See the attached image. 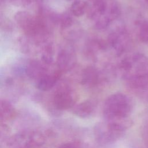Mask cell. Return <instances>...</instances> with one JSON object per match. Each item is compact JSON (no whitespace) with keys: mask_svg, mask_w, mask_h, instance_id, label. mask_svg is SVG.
<instances>
[{"mask_svg":"<svg viewBox=\"0 0 148 148\" xmlns=\"http://www.w3.org/2000/svg\"><path fill=\"white\" fill-rule=\"evenodd\" d=\"M130 41L129 35L123 28L113 31L108 36L109 44L117 56H121L126 51Z\"/></svg>","mask_w":148,"mask_h":148,"instance_id":"52a82bcc","label":"cell"},{"mask_svg":"<svg viewBox=\"0 0 148 148\" xmlns=\"http://www.w3.org/2000/svg\"><path fill=\"white\" fill-rule=\"evenodd\" d=\"M53 49L50 46H48L46 47L45 51L42 54V58L43 61L47 64H50L53 61Z\"/></svg>","mask_w":148,"mask_h":148,"instance_id":"ac0fdd59","label":"cell"},{"mask_svg":"<svg viewBox=\"0 0 148 148\" xmlns=\"http://www.w3.org/2000/svg\"><path fill=\"white\" fill-rule=\"evenodd\" d=\"M96 108L95 102L91 99L86 100L73 108V112L75 115L81 118H86L90 116Z\"/></svg>","mask_w":148,"mask_h":148,"instance_id":"4fadbf2b","label":"cell"},{"mask_svg":"<svg viewBox=\"0 0 148 148\" xmlns=\"http://www.w3.org/2000/svg\"><path fill=\"white\" fill-rule=\"evenodd\" d=\"M53 104L58 110H65L75 105L76 95L68 86H61L57 88L53 95Z\"/></svg>","mask_w":148,"mask_h":148,"instance_id":"8992f818","label":"cell"},{"mask_svg":"<svg viewBox=\"0 0 148 148\" xmlns=\"http://www.w3.org/2000/svg\"><path fill=\"white\" fill-rule=\"evenodd\" d=\"M58 148H87V147L83 145L73 143H66L60 146Z\"/></svg>","mask_w":148,"mask_h":148,"instance_id":"ffe728a7","label":"cell"},{"mask_svg":"<svg viewBox=\"0 0 148 148\" xmlns=\"http://www.w3.org/2000/svg\"><path fill=\"white\" fill-rule=\"evenodd\" d=\"M146 3L148 4V0H146Z\"/></svg>","mask_w":148,"mask_h":148,"instance_id":"7402d4cb","label":"cell"},{"mask_svg":"<svg viewBox=\"0 0 148 148\" xmlns=\"http://www.w3.org/2000/svg\"><path fill=\"white\" fill-rule=\"evenodd\" d=\"M130 126L125 124L105 120L94 126V138L101 146H108L118 140Z\"/></svg>","mask_w":148,"mask_h":148,"instance_id":"7a4b0ae2","label":"cell"},{"mask_svg":"<svg viewBox=\"0 0 148 148\" xmlns=\"http://www.w3.org/2000/svg\"><path fill=\"white\" fill-rule=\"evenodd\" d=\"M121 14V7L116 0H106L103 6L97 10H91L90 15L96 28H106Z\"/></svg>","mask_w":148,"mask_h":148,"instance_id":"277c9868","label":"cell"},{"mask_svg":"<svg viewBox=\"0 0 148 148\" xmlns=\"http://www.w3.org/2000/svg\"><path fill=\"white\" fill-rule=\"evenodd\" d=\"M123 77L127 81L148 73V59L140 53H135L123 58L120 64Z\"/></svg>","mask_w":148,"mask_h":148,"instance_id":"3957f363","label":"cell"},{"mask_svg":"<svg viewBox=\"0 0 148 148\" xmlns=\"http://www.w3.org/2000/svg\"><path fill=\"white\" fill-rule=\"evenodd\" d=\"M102 77L99 71L94 66H89L85 68L81 75V83L88 87H94L99 84Z\"/></svg>","mask_w":148,"mask_h":148,"instance_id":"8fae6325","label":"cell"},{"mask_svg":"<svg viewBox=\"0 0 148 148\" xmlns=\"http://www.w3.org/2000/svg\"><path fill=\"white\" fill-rule=\"evenodd\" d=\"M142 136L146 146L148 148V120L146 121L142 127Z\"/></svg>","mask_w":148,"mask_h":148,"instance_id":"d6986e66","label":"cell"},{"mask_svg":"<svg viewBox=\"0 0 148 148\" xmlns=\"http://www.w3.org/2000/svg\"><path fill=\"white\" fill-rule=\"evenodd\" d=\"M16 116V109L11 102L5 99H0V123L12 120Z\"/></svg>","mask_w":148,"mask_h":148,"instance_id":"5bb4252c","label":"cell"},{"mask_svg":"<svg viewBox=\"0 0 148 148\" xmlns=\"http://www.w3.org/2000/svg\"><path fill=\"white\" fill-rule=\"evenodd\" d=\"M10 136L9 127L4 123H0V148L8 144Z\"/></svg>","mask_w":148,"mask_h":148,"instance_id":"2e32d148","label":"cell"},{"mask_svg":"<svg viewBox=\"0 0 148 148\" xmlns=\"http://www.w3.org/2000/svg\"><path fill=\"white\" fill-rule=\"evenodd\" d=\"M128 86L148 101V73L127 80Z\"/></svg>","mask_w":148,"mask_h":148,"instance_id":"9c48e42d","label":"cell"},{"mask_svg":"<svg viewBox=\"0 0 148 148\" xmlns=\"http://www.w3.org/2000/svg\"><path fill=\"white\" fill-rule=\"evenodd\" d=\"M139 36L142 41L148 42V20H145L140 24Z\"/></svg>","mask_w":148,"mask_h":148,"instance_id":"e0dca14e","label":"cell"},{"mask_svg":"<svg viewBox=\"0 0 148 148\" xmlns=\"http://www.w3.org/2000/svg\"><path fill=\"white\" fill-rule=\"evenodd\" d=\"M132 110L131 99L122 93H115L110 95L105 101L103 114L105 120L126 124L131 125L129 119Z\"/></svg>","mask_w":148,"mask_h":148,"instance_id":"6da1fadb","label":"cell"},{"mask_svg":"<svg viewBox=\"0 0 148 148\" xmlns=\"http://www.w3.org/2000/svg\"><path fill=\"white\" fill-rule=\"evenodd\" d=\"M60 74L55 72L51 74L45 73L38 79L36 87L38 89L42 91H47L51 90L57 83Z\"/></svg>","mask_w":148,"mask_h":148,"instance_id":"7c38bea8","label":"cell"},{"mask_svg":"<svg viewBox=\"0 0 148 148\" xmlns=\"http://www.w3.org/2000/svg\"><path fill=\"white\" fill-rule=\"evenodd\" d=\"M88 7V4L83 0H75L71 8V10L73 15L79 17L83 16Z\"/></svg>","mask_w":148,"mask_h":148,"instance_id":"9a60e30c","label":"cell"},{"mask_svg":"<svg viewBox=\"0 0 148 148\" xmlns=\"http://www.w3.org/2000/svg\"><path fill=\"white\" fill-rule=\"evenodd\" d=\"M76 58L75 53L72 49H62L58 54L57 57V64L62 71L70 70L76 64Z\"/></svg>","mask_w":148,"mask_h":148,"instance_id":"30bf717a","label":"cell"},{"mask_svg":"<svg viewBox=\"0 0 148 148\" xmlns=\"http://www.w3.org/2000/svg\"><path fill=\"white\" fill-rule=\"evenodd\" d=\"M15 19L27 34L35 35L40 29V23L36 18L28 12H18L15 16Z\"/></svg>","mask_w":148,"mask_h":148,"instance_id":"ba28073f","label":"cell"},{"mask_svg":"<svg viewBox=\"0 0 148 148\" xmlns=\"http://www.w3.org/2000/svg\"><path fill=\"white\" fill-rule=\"evenodd\" d=\"M44 140L39 132L25 130L10 136L7 145L9 148H34L42 145Z\"/></svg>","mask_w":148,"mask_h":148,"instance_id":"5b68a950","label":"cell"},{"mask_svg":"<svg viewBox=\"0 0 148 148\" xmlns=\"http://www.w3.org/2000/svg\"><path fill=\"white\" fill-rule=\"evenodd\" d=\"M88 1L92 3V5L95 4V3H99V2H101V1H102L103 0H88Z\"/></svg>","mask_w":148,"mask_h":148,"instance_id":"44dd1931","label":"cell"}]
</instances>
